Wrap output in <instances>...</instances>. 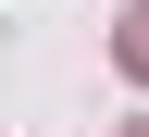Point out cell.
Returning <instances> with one entry per match:
<instances>
[{
	"mask_svg": "<svg viewBox=\"0 0 149 137\" xmlns=\"http://www.w3.org/2000/svg\"><path fill=\"white\" fill-rule=\"evenodd\" d=\"M112 63H124V75H137V87H149V0H137V13H124V37H112Z\"/></svg>",
	"mask_w": 149,
	"mask_h": 137,
	"instance_id": "cell-1",
	"label": "cell"
},
{
	"mask_svg": "<svg viewBox=\"0 0 149 137\" xmlns=\"http://www.w3.org/2000/svg\"><path fill=\"white\" fill-rule=\"evenodd\" d=\"M137 137H149V125H137Z\"/></svg>",
	"mask_w": 149,
	"mask_h": 137,
	"instance_id": "cell-2",
	"label": "cell"
}]
</instances>
